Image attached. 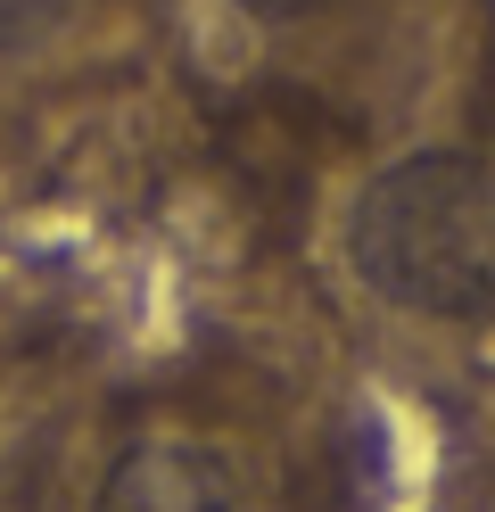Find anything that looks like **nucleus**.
I'll use <instances>...</instances> for the list:
<instances>
[{
  "instance_id": "obj_1",
  "label": "nucleus",
  "mask_w": 495,
  "mask_h": 512,
  "mask_svg": "<svg viewBox=\"0 0 495 512\" xmlns=\"http://www.w3.org/2000/svg\"><path fill=\"white\" fill-rule=\"evenodd\" d=\"M355 273L405 314L495 306V174L462 149H421L355 199Z\"/></svg>"
},
{
  "instance_id": "obj_2",
  "label": "nucleus",
  "mask_w": 495,
  "mask_h": 512,
  "mask_svg": "<svg viewBox=\"0 0 495 512\" xmlns=\"http://www.w3.org/2000/svg\"><path fill=\"white\" fill-rule=\"evenodd\" d=\"M91 512H231V471H223L215 446L149 438L108 471Z\"/></svg>"
},
{
  "instance_id": "obj_3",
  "label": "nucleus",
  "mask_w": 495,
  "mask_h": 512,
  "mask_svg": "<svg viewBox=\"0 0 495 512\" xmlns=\"http://www.w3.org/2000/svg\"><path fill=\"white\" fill-rule=\"evenodd\" d=\"M75 9H83V0H0V50H33V42H50Z\"/></svg>"
},
{
  "instance_id": "obj_4",
  "label": "nucleus",
  "mask_w": 495,
  "mask_h": 512,
  "mask_svg": "<svg viewBox=\"0 0 495 512\" xmlns=\"http://www.w3.org/2000/svg\"><path fill=\"white\" fill-rule=\"evenodd\" d=\"M240 9H256V17H314V9H330V0H240Z\"/></svg>"
}]
</instances>
